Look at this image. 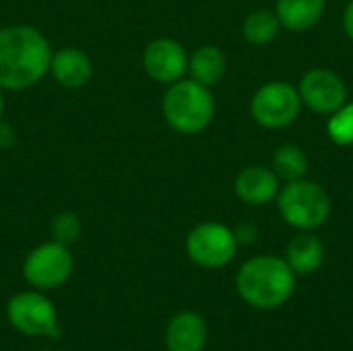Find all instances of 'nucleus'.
Returning a JSON list of instances; mask_svg holds the SVG:
<instances>
[{"mask_svg":"<svg viewBox=\"0 0 353 351\" xmlns=\"http://www.w3.org/2000/svg\"><path fill=\"white\" fill-rule=\"evenodd\" d=\"M52 48L46 35L31 25L0 29V89L23 91L50 72Z\"/></svg>","mask_w":353,"mask_h":351,"instance_id":"1","label":"nucleus"},{"mask_svg":"<svg viewBox=\"0 0 353 351\" xmlns=\"http://www.w3.org/2000/svg\"><path fill=\"white\" fill-rule=\"evenodd\" d=\"M236 290L240 298L259 310H273L283 306L296 290V273L285 259L261 254L248 259L238 275Z\"/></svg>","mask_w":353,"mask_h":351,"instance_id":"2","label":"nucleus"},{"mask_svg":"<svg viewBox=\"0 0 353 351\" xmlns=\"http://www.w3.org/2000/svg\"><path fill=\"white\" fill-rule=\"evenodd\" d=\"M161 110L170 128L180 134H199L215 116V97L209 87L192 79H180L168 87Z\"/></svg>","mask_w":353,"mask_h":351,"instance_id":"3","label":"nucleus"},{"mask_svg":"<svg viewBox=\"0 0 353 351\" xmlns=\"http://www.w3.org/2000/svg\"><path fill=\"white\" fill-rule=\"evenodd\" d=\"M275 201L283 221L302 232L319 230L331 215V199L327 190L306 178L285 182Z\"/></svg>","mask_w":353,"mask_h":351,"instance_id":"4","label":"nucleus"},{"mask_svg":"<svg viewBox=\"0 0 353 351\" xmlns=\"http://www.w3.org/2000/svg\"><path fill=\"white\" fill-rule=\"evenodd\" d=\"M300 112V93L285 81H269L261 85L250 101V114L263 128H285L298 120Z\"/></svg>","mask_w":353,"mask_h":351,"instance_id":"5","label":"nucleus"},{"mask_svg":"<svg viewBox=\"0 0 353 351\" xmlns=\"http://www.w3.org/2000/svg\"><path fill=\"white\" fill-rule=\"evenodd\" d=\"M234 230L217 221H205L190 230L186 236L188 259L203 269H221L230 265L238 252Z\"/></svg>","mask_w":353,"mask_h":351,"instance_id":"6","label":"nucleus"},{"mask_svg":"<svg viewBox=\"0 0 353 351\" xmlns=\"http://www.w3.org/2000/svg\"><path fill=\"white\" fill-rule=\"evenodd\" d=\"M6 319L14 331L27 337H54L58 333L56 306L39 290L14 294L8 300Z\"/></svg>","mask_w":353,"mask_h":351,"instance_id":"7","label":"nucleus"},{"mask_svg":"<svg viewBox=\"0 0 353 351\" xmlns=\"http://www.w3.org/2000/svg\"><path fill=\"white\" fill-rule=\"evenodd\" d=\"M74 271V259L68 246L58 242H43L35 246L25 263H23V277L33 290H56L64 285Z\"/></svg>","mask_w":353,"mask_h":351,"instance_id":"8","label":"nucleus"},{"mask_svg":"<svg viewBox=\"0 0 353 351\" xmlns=\"http://www.w3.org/2000/svg\"><path fill=\"white\" fill-rule=\"evenodd\" d=\"M302 106L310 108L316 114L331 116L343 103H347V87L343 79L331 68H312L308 70L298 85Z\"/></svg>","mask_w":353,"mask_h":351,"instance_id":"9","label":"nucleus"},{"mask_svg":"<svg viewBox=\"0 0 353 351\" xmlns=\"http://www.w3.org/2000/svg\"><path fill=\"white\" fill-rule=\"evenodd\" d=\"M143 68L153 81L172 85L188 72V54L180 41L157 37L143 52Z\"/></svg>","mask_w":353,"mask_h":351,"instance_id":"10","label":"nucleus"},{"mask_svg":"<svg viewBox=\"0 0 353 351\" xmlns=\"http://www.w3.org/2000/svg\"><path fill=\"white\" fill-rule=\"evenodd\" d=\"M279 178L277 174L267 168V166H246L234 182V190L236 197L252 207H265L269 203H273L279 194Z\"/></svg>","mask_w":353,"mask_h":351,"instance_id":"11","label":"nucleus"},{"mask_svg":"<svg viewBox=\"0 0 353 351\" xmlns=\"http://www.w3.org/2000/svg\"><path fill=\"white\" fill-rule=\"evenodd\" d=\"M50 72L64 89H83L93 77V62L87 52L79 48H62L52 52Z\"/></svg>","mask_w":353,"mask_h":351,"instance_id":"12","label":"nucleus"},{"mask_svg":"<svg viewBox=\"0 0 353 351\" xmlns=\"http://www.w3.org/2000/svg\"><path fill=\"white\" fill-rule=\"evenodd\" d=\"M207 323L199 312H178L165 327L168 351H203L207 345Z\"/></svg>","mask_w":353,"mask_h":351,"instance_id":"13","label":"nucleus"},{"mask_svg":"<svg viewBox=\"0 0 353 351\" xmlns=\"http://www.w3.org/2000/svg\"><path fill=\"white\" fill-rule=\"evenodd\" d=\"M285 263L292 267L296 275H310L323 267L325 261V244L319 236L304 232L298 234L285 248Z\"/></svg>","mask_w":353,"mask_h":351,"instance_id":"14","label":"nucleus"},{"mask_svg":"<svg viewBox=\"0 0 353 351\" xmlns=\"http://www.w3.org/2000/svg\"><path fill=\"white\" fill-rule=\"evenodd\" d=\"M327 0H277L275 14L281 27L302 33L312 29L325 14Z\"/></svg>","mask_w":353,"mask_h":351,"instance_id":"15","label":"nucleus"},{"mask_svg":"<svg viewBox=\"0 0 353 351\" xmlns=\"http://www.w3.org/2000/svg\"><path fill=\"white\" fill-rule=\"evenodd\" d=\"M225 68H228L225 54L217 46H201L188 58L190 79L205 87H213L215 83H219L225 74Z\"/></svg>","mask_w":353,"mask_h":351,"instance_id":"16","label":"nucleus"},{"mask_svg":"<svg viewBox=\"0 0 353 351\" xmlns=\"http://www.w3.org/2000/svg\"><path fill=\"white\" fill-rule=\"evenodd\" d=\"M281 23L273 10H252L242 23V35L252 46H267L279 35Z\"/></svg>","mask_w":353,"mask_h":351,"instance_id":"17","label":"nucleus"},{"mask_svg":"<svg viewBox=\"0 0 353 351\" xmlns=\"http://www.w3.org/2000/svg\"><path fill=\"white\" fill-rule=\"evenodd\" d=\"M271 170L283 182L302 180L308 174V157H306L304 149L298 145H281L273 155Z\"/></svg>","mask_w":353,"mask_h":351,"instance_id":"18","label":"nucleus"},{"mask_svg":"<svg viewBox=\"0 0 353 351\" xmlns=\"http://www.w3.org/2000/svg\"><path fill=\"white\" fill-rule=\"evenodd\" d=\"M327 132L335 145H353V103H343L337 112L331 114L327 122Z\"/></svg>","mask_w":353,"mask_h":351,"instance_id":"19","label":"nucleus"},{"mask_svg":"<svg viewBox=\"0 0 353 351\" xmlns=\"http://www.w3.org/2000/svg\"><path fill=\"white\" fill-rule=\"evenodd\" d=\"M81 219L77 213L72 211H62L52 219L50 232H52V240L64 246H70L79 240L81 236Z\"/></svg>","mask_w":353,"mask_h":351,"instance_id":"20","label":"nucleus"},{"mask_svg":"<svg viewBox=\"0 0 353 351\" xmlns=\"http://www.w3.org/2000/svg\"><path fill=\"white\" fill-rule=\"evenodd\" d=\"M234 234H236L238 244H250V242L256 238V230H254L252 225H246V223H244V225H240Z\"/></svg>","mask_w":353,"mask_h":351,"instance_id":"21","label":"nucleus"},{"mask_svg":"<svg viewBox=\"0 0 353 351\" xmlns=\"http://www.w3.org/2000/svg\"><path fill=\"white\" fill-rule=\"evenodd\" d=\"M14 143V132L10 128V124L0 120V149H8Z\"/></svg>","mask_w":353,"mask_h":351,"instance_id":"22","label":"nucleus"},{"mask_svg":"<svg viewBox=\"0 0 353 351\" xmlns=\"http://www.w3.org/2000/svg\"><path fill=\"white\" fill-rule=\"evenodd\" d=\"M343 29H345L347 37L353 41V0L345 6V12H343Z\"/></svg>","mask_w":353,"mask_h":351,"instance_id":"23","label":"nucleus"},{"mask_svg":"<svg viewBox=\"0 0 353 351\" xmlns=\"http://www.w3.org/2000/svg\"><path fill=\"white\" fill-rule=\"evenodd\" d=\"M2 112H4V97H2V89H0V118H2Z\"/></svg>","mask_w":353,"mask_h":351,"instance_id":"24","label":"nucleus"}]
</instances>
